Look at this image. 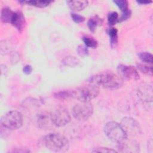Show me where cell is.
Wrapping results in <instances>:
<instances>
[{
    "instance_id": "31",
    "label": "cell",
    "mask_w": 153,
    "mask_h": 153,
    "mask_svg": "<svg viewBox=\"0 0 153 153\" xmlns=\"http://www.w3.org/2000/svg\"><path fill=\"white\" fill-rule=\"evenodd\" d=\"M32 66L30 65H26L23 68V72L26 75L30 74L32 72Z\"/></svg>"
},
{
    "instance_id": "9",
    "label": "cell",
    "mask_w": 153,
    "mask_h": 153,
    "mask_svg": "<svg viewBox=\"0 0 153 153\" xmlns=\"http://www.w3.org/2000/svg\"><path fill=\"white\" fill-rule=\"evenodd\" d=\"M118 75L124 80L136 81L139 79V74L137 70L133 66L120 64L117 66Z\"/></svg>"
},
{
    "instance_id": "21",
    "label": "cell",
    "mask_w": 153,
    "mask_h": 153,
    "mask_svg": "<svg viewBox=\"0 0 153 153\" xmlns=\"http://www.w3.org/2000/svg\"><path fill=\"white\" fill-rule=\"evenodd\" d=\"M42 103V100L35 99V98H27L23 101V106L26 108L38 107Z\"/></svg>"
},
{
    "instance_id": "4",
    "label": "cell",
    "mask_w": 153,
    "mask_h": 153,
    "mask_svg": "<svg viewBox=\"0 0 153 153\" xmlns=\"http://www.w3.org/2000/svg\"><path fill=\"white\" fill-rule=\"evenodd\" d=\"M74 99L81 102H90L99 94V87L89 83L74 90Z\"/></svg>"
},
{
    "instance_id": "25",
    "label": "cell",
    "mask_w": 153,
    "mask_h": 153,
    "mask_svg": "<svg viewBox=\"0 0 153 153\" xmlns=\"http://www.w3.org/2000/svg\"><path fill=\"white\" fill-rule=\"evenodd\" d=\"M119 16L117 12L112 11L108 15V22L110 26H114L116 23H118Z\"/></svg>"
},
{
    "instance_id": "27",
    "label": "cell",
    "mask_w": 153,
    "mask_h": 153,
    "mask_svg": "<svg viewBox=\"0 0 153 153\" xmlns=\"http://www.w3.org/2000/svg\"><path fill=\"white\" fill-rule=\"evenodd\" d=\"M76 51L78 53V54L82 57L87 56L88 54V47L84 45H79L77 47Z\"/></svg>"
},
{
    "instance_id": "19",
    "label": "cell",
    "mask_w": 153,
    "mask_h": 153,
    "mask_svg": "<svg viewBox=\"0 0 153 153\" xmlns=\"http://www.w3.org/2000/svg\"><path fill=\"white\" fill-rule=\"evenodd\" d=\"M14 11H13L8 7H4L1 10V20L4 23H11Z\"/></svg>"
},
{
    "instance_id": "6",
    "label": "cell",
    "mask_w": 153,
    "mask_h": 153,
    "mask_svg": "<svg viewBox=\"0 0 153 153\" xmlns=\"http://www.w3.org/2000/svg\"><path fill=\"white\" fill-rule=\"evenodd\" d=\"M93 114V107L90 102H81L75 105L72 110L75 119L79 121H85Z\"/></svg>"
},
{
    "instance_id": "10",
    "label": "cell",
    "mask_w": 153,
    "mask_h": 153,
    "mask_svg": "<svg viewBox=\"0 0 153 153\" xmlns=\"http://www.w3.org/2000/svg\"><path fill=\"white\" fill-rule=\"evenodd\" d=\"M36 126L43 130L51 129L53 127H54L50 112L47 111H41L36 114L34 119Z\"/></svg>"
},
{
    "instance_id": "29",
    "label": "cell",
    "mask_w": 153,
    "mask_h": 153,
    "mask_svg": "<svg viewBox=\"0 0 153 153\" xmlns=\"http://www.w3.org/2000/svg\"><path fill=\"white\" fill-rule=\"evenodd\" d=\"M122 12L123 13L121 14V16L119 17L118 23L122 22H124V21L127 20L128 19H129L130 17V16L131 15V11L129 8H128L126 10L122 11Z\"/></svg>"
},
{
    "instance_id": "2",
    "label": "cell",
    "mask_w": 153,
    "mask_h": 153,
    "mask_svg": "<svg viewBox=\"0 0 153 153\" xmlns=\"http://www.w3.org/2000/svg\"><path fill=\"white\" fill-rule=\"evenodd\" d=\"M43 145L47 149L54 151L64 152L69 148V142L63 135L59 133H51L43 137Z\"/></svg>"
},
{
    "instance_id": "32",
    "label": "cell",
    "mask_w": 153,
    "mask_h": 153,
    "mask_svg": "<svg viewBox=\"0 0 153 153\" xmlns=\"http://www.w3.org/2000/svg\"><path fill=\"white\" fill-rule=\"evenodd\" d=\"M137 3L140 5H147L152 2L151 1H137Z\"/></svg>"
},
{
    "instance_id": "16",
    "label": "cell",
    "mask_w": 153,
    "mask_h": 153,
    "mask_svg": "<svg viewBox=\"0 0 153 153\" xmlns=\"http://www.w3.org/2000/svg\"><path fill=\"white\" fill-rule=\"evenodd\" d=\"M53 96L60 100H64L66 99H69L71 98L74 97V90H63L57 91L54 93Z\"/></svg>"
},
{
    "instance_id": "7",
    "label": "cell",
    "mask_w": 153,
    "mask_h": 153,
    "mask_svg": "<svg viewBox=\"0 0 153 153\" xmlns=\"http://www.w3.org/2000/svg\"><path fill=\"white\" fill-rule=\"evenodd\" d=\"M50 114L52 121L56 127L65 126L71 121V115L64 107L58 106L54 109Z\"/></svg>"
},
{
    "instance_id": "8",
    "label": "cell",
    "mask_w": 153,
    "mask_h": 153,
    "mask_svg": "<svg viewBox=\"0 0 153 153\" xmlns=\"http://www.w3.org/2000/svg\"><path fill=\"white\" fill-rule=\"evenodd\" d=\"M120 124L127 136H136L141 133L140 124L133 118L126 117L123 118Z\"/></svg>"
},
{
    "instance_id": "15",
    "label": "cell",
    "mask_w": 153,
    "mask_h": 153,
    "mask_svg": "<svg viewBox=\"0 0 153 153\" xmlns=\"http://www.w3.org/2000/svg\"><path fill=\"white\" fill-rule=\"evenodd\" d=\"M79 60L75 56H68L64 57L61 61V67L74 68L77 66L79 64Z\"/></svg>"
},
{
    "instance_id": "28",
    "label": "cell",
    "mask_w": 153,
    "mask_h": 153,
    "mask_svg": "<svg viewBox=\"0 0 153 153\" xmlns=\"http://www.w3.org/2000/svg\"><path fill=\"white\" fill-rule=\"evenodd\" d=\"M71 17L72 20L76 23H81L85 21V17L75 12L71 13Z\"/></svg>"
},
{
    "instance_id": "18",
    "label": "cell",
    "mask_w": 153,
    "mask_h": 153,
    "mask_svg": "<svg viewBox=\"0 0 153 153\" xmlns=\"http://www.w3.org/2000/svg\"><path fill=\"white\" fill-rule=\"evenodd\" d=\"M20 4H26L32 6H34L38 8H45L51 4L52 1H43V0H36V1H20Z\"/></svg>"
},
{
    "instance_id": "17",
    "label": "cell",
    "mask_w": 153,
    "mask_h": 153,
    "mask_svg": "<svg viewBox=\"0 0 153 153\" xmlns=\"http://www.w3.org/2000/svg\"><path fill=\"white\" fill-rule=\"evenodd\" d=\"M102 19L98 16H94L89 19L87 22V26L91 32L94 33L97 26L102 25Z\"/></svg>"
},
{
    "instance_id": "1",
    "label": "cell",
    "mask_w": 153,
    "mask_h": 153,
    "mask_svg": "<svg viewBox=\"0 0 153 153\" xmlns=\"http://www.w3.org/2000/svg\"><path fill=\"white\" fill-rule=\"evenodd\" d=\"M97 87L115 90L119 89L123 85V79L112 72H104L91 76L88 81Z\"/></svg>"
},
{
    "instance_id": "30",
    "label": "cell",
    "mask_w": 153,
    "mask_h": 153,
    "mask_svg": "<svg viewBox=\"0 0 153 153\" xmlns=\"http://www.w3.org/2000/svg\"><path fill=\"white\" fill-rule=\"evenodd\" d=\"M93 152H117L115 149H112L111 148H106V147H97L94 148V149L92 151Z\"/></svg>"
},
{
    "instance_id": "22",
    "label": "cell",
    "mask_w": 153,
    "mask_h": 153,
    "mask_svg": "<svg viewBox=\"0 0 153 153\" xmlns=\"http://www.w3.org/2000/svg\"><path fill=\"white\" fill-rule=\"evenodd\" d=\"M82 41L85 44V45L87 47H90L92 48H96L98 45V42L96 39H95L93 37L85 35L82 36Z\"/></svg>"
},
{
    "instance_id": "20",
    "label": "cell",
    "mask_w": 153,
    "mask_h": 153,
    "mask_svg": "<svg viewBox=\"0 0 153 153\" xmlns=\"http://www.w3.org/2000/svg\"><path fill=\"white\" fill-rule=\"evenodd\" d=\"M108 35L110 38L111 47H114L118 43V30L115 27H111L108 30Z\"/></svg>"
},
{
    "instance_id": "24",
    "label": "cell",
    "mask_w": 153,
    "mask_h": 153,
    "mask_svg": "<svg viewBox=\"0 0 153 153\" xmlns=\"http://www.w3.org/2000/svg\"><path fill=\"white\" fill-rule=\"evenodd\" d=\"M138 57L139 59L143 63L151 65L152 63L153 56L152 54L149 52H140V53H139Z\"/></svg>"
},
{
    "instance_id": "5",
    "label": "cell",
    "mask_w": 153,
    "mask_h": 153,
    "mask_svg": "<svg viewBox=\"0 0 153 153\" xmlns=\"http://www.w3.org/2000/svg\"><path fill=\"white\" fill-rule=\"evenodd\" d=\"M23 123L22 114L17 111H11L4 115L1 119V126L9 130H16L21 127Z\"/></svg>"
},
{
    "instance_id": "12",
    "label": "cell",
    "mask_w": 153,
    "mask_h": 153,
    "mask_svg": "<svg viewBox=\"0 0 153 153\" xmlns=\"http://www.w3.org/2000/svg\"><path fill=\"white\" fill-rule=\"evenodd\" d=\"M120 152H138L140 151L139 144L135 140H128V137L122 142L117 144Z\"/></svg>"
},
{
    "instance_id": "11",
    "label": "cell",
    "mask_w": 153,
    "mask_h": 153,
    "mask_svg": "<svg viewBox=\"0 0 153 153\" xmlns=\"http://www.w3.org/2000/svg\"><path fill=\"white\" fill-rule=\"evenodd\" d=\"M138 97L143 102H151L152 101V87L150 84H142L137 91Z\"/></svg>"
},
{
    "instance_id": "23",
    "label": "cell",
    "mask_w": 153,
    "mask_h": 153,
    "mask_svg": "<svg viewBox=\"0 0 153 153\" xmlns=\"http://www.w3.org/2000/svg\"><path fill=\"white\" fill-rule=\"evenodd\" d=\"M137 69L146 75L152 76V66L143 63H138L137 65Z\"/></svg>"
},
{
    "instance_id": "13",
    "label": "cell",
    "mask_w": 153,
    "mask_h": 153,
    "mask_svg": "<svg viewBox=\"0 0 153 153\" xmlns=\"http://www.w3.org/2000/svg\"><path fill=\"white\" fill-rule=\"evenodd\" d=\"M10 23L21 32L25 26V19L23 13L20 11H14Z\"/></svg>"
},
{
    "instance_id": "26",
    "label": "cell",
    "mask_w": 153,
    "mask_h": 153,
    "mask_svg": "<svg viewBox=\"0 0 153 153\" xmlns=\"http://www.w3.org/2000/svg\"><path fill=\"white\" fill-rule=\"evenodd\" d=\"M114 4L122 11H124L128 8V2L126 0H115L113 1Z\"/></svg>"
},
{
    "instance_id": "14",
    "label": "cell",
    "mask_w": 153,
    "mask_h": 153,
    "mask_svg": "<svg viewBox=\"0 0 153 153\" xmlns=\"http://www.w3.org/2000/svg\"><path fill=\"white\" fill-rule=\"evenodd\" d=\"M66 4L69 8L75 11H80L84 10L88 4V1H67Z\"/></svg>"
},
{
    "instance_id": "3",
    "label": "cell",
    "mask_w": 153,
    "mask_h": 153,
    "mask_svg": "<svg viewBox=\"0 0 153 153\" xmlns=\"http://www.w3.org/2000/svg\"><path fill=\"white\" fill-rule=\"evenodd\" d=\"M103 130L107 137L117 144L122 142L128 137L121 125L116 121L108 122L105 125Z\"/></svg>"
}]
</instances>
